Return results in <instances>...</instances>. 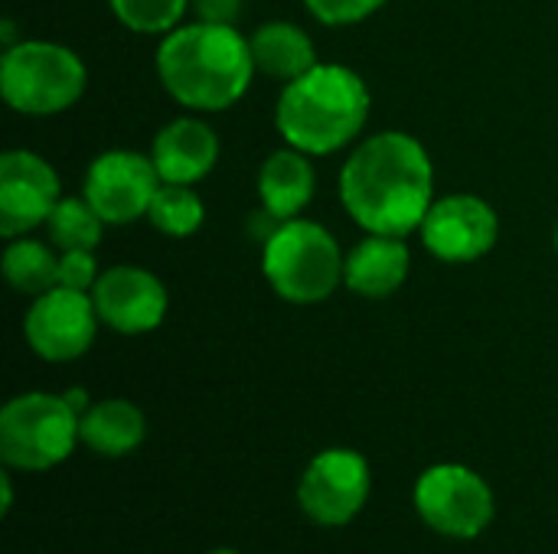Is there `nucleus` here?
<instances>
[{"label": "nucleus", "instance_id": "1", "mask_svg": "<svg viewBox=\"0 0 558 554\" xmlns=\"http://www.w3.org/2000/svg\"><path fill=\"white\" fill-rule=\"evenodd\" d=\"M337 196L363 232L409 238L435 202L432 153L409 131L369 134L343 160Z\"/></svg>", "mask_w": 558, "mask_h": 554}, {"label": "nucleus", "instance_id": "19", "mask_svg": "<svg viewBox=\"0 0 558 554\" xmlns=\"http://www.w3.org/2000/svg\"><path fill=\"white\" fill-rule=\"evenodd\" d=\"M7 284L23 297H39L59 284V248L49 238H10L0 258Z\"/></svg>", "mask_w": 558, "mask_h": 554}, {"label": "nucleus", "instance_id": "15", "mask_svg": "<svg viewBox=\"0 0 558 554\" xmlns=\"http://www.w3.org/2000/svg\"><path fill=\"white\" fill-rule=\"evenodd\" d=\"M412 271V248L396 235H369L347 251L343 287L366 300H386L402 291Z\"/></svg>", "mask_w": 558, "mask_h": 554}, {"label": "nucleus", "instance_id": "14", "mask_svg": "<svg viewBox=\"0 0 558 554\" xmlns=\"http://www.w3.org/2000/svg\"><path fill=\"white\" fill-rule=\"evenodd\" d=\"M147 153L163 183L196 186L216 170L222 144H219V134L213 131V124L203 121V114L190 111V114L167 121L154 134Z\"/></svg>", "mask_w": 558, "mask_h": 554}, {"label": "nucleus", "instance_id": "5", "mask_svg": "<svg viewBox=\"0 0 558 554\" xmlns=\"http://www.w3.org/2000/svg\"><path fill=\"white\" fill-rule=\"evenodd\" d=\"M88 69L82 56L52 39H20L0 56V95L26 118H52L82 101Z\"/></svg>", "mask_w": 558, "mask_h": 554}, {"label": "nucleus", "instance_id": "12", "mask_svg": "<svg viewBox=\"0 0 558 554\" xmlns=\"http://www.w3.org/2000/svg\"><path fill=\"white\" fill-rule=\"evenodd\" d=\"M59 199H62V180L46 157L26 147L3 150L0 157V235L7 242L43 229Z\"/></svg>", "mask_w": 558, "mask_h": 554}, {"label": "nucleus", "instance_id": "4", "mask_svg": "<svg viewBox=\"0 0 558 554\" xmlns=\"http://www.w3.org/2000/svg\"><path fill=\"white\" fill-rule=\"evenodd\" d=\"M347 251L337 235L314 219H288L262 245V274L268 287L294 304L314 307L330 300L343 287Z\"/></svg>", "mask_w": 558, "mask_h": 554}, {"label": "nucleus", "instance_id": "6", "mask_svg": "<svg viewBox=\"0 0 558 554\" xmlns=\"http://www.w3.org/2000/svg\"><path fill=\"white\" fill-rule=\"evenodd\" d=\"M78 411L52 392H23L0 408V460L7 470L46 473L65 464L78 438Z\"/></svg>", "mask_w": 558, "mask_h": 554}, {"label": "nucleus", "instance_id": "28", "mask_svg": "<svg viewBox=\"0 0 558 554\" xmlns=\"http://www.w3.org/2000/svg\"><path fill=\"white\" fill-rule=\"evenodd\" d=\"M209 554H242V552H235V549H216V552H209Z\"/></svg>", "mask_w": 558, "mask_h": 554}, {"label": "nucleus", "instance_id": "20", "mask_svg": "<svg viewBox=\"0 0 558 554\" xmlns=\"http://www.w3.org/2000/svg\"><path fill=\"white\" fill-rule=\"evenodd\" d=\"M43 229L59 251H95L105 235V222L85 196H62Z\"/></svg>", "mask_w": 558, "mask_h": 554}, {"label": "nucleus", "instance_id": "13", "mask_svg": "<svg viewBox=\"0 0 558 554\" xmlns=\"http://www.w3.org/2000/svg\"><path fill=\"white\" fill-rule=\"evenodd\" d=\"M92 300L101 327L121 336L154 333L170 310L167 284L141 264H111L92 287Z\"/></svg>", "mask_w": 558, "mask_h": 554}, {"label": "nucleus", "instance_id": "16", "mask_svg": "<svg viewBox=\"0 0 558 554\" xmlns=\"http://www.w3.org/2000/svg\"><path fill=\"white\" fill-rule=\"evenodd\" d=\"M317 196L314 157L298 147H278L258 167V202L275 219L288 222L307 212Z\"/></svg>", "mask_w": 558, "mask_h": 554}, {"label": "nucleus", "instance_id": "22", "mask_svg": "<svg viewBox=\"0 0 558 554\" xmlns=\"http://www.w3.org/2000/svg\"><path fill=\"white\" fill-rule=\"evenodd\" d=\"M193 0H108L114 20L137 36H167L183 23Z\"/></svg>", "mask_w": 558, "mask_h": 554}, {"label": "nucleus", "instance_id": "3", "mask_svg": "<svg viewBox=\"0 0 558 554\" xmlns=\"http://www.w3.org/2000/svg\"><path fill=\"white\" fill-rule=\"evenodd\" d=\"M373 95L366 78L340 62H317L281 85L275 101V131L288 147L330 157L347 150L366 131Z\"/></svg>", "mask_w": 558, "mask_h": 554}, {"label": "nucleus", "instance_id": "18", "mask_svg": "<svg viewBox=\"0 0 558 554\" xmlns=\"http://www.w3.org/2000/svg\"><path fill=\"white\" fill-rule=\"evenodd\" d=\"M248 46L255 56V69L275 82H294L298 75H304L307 69H314L320 62L314 36L291 20L262 23L248 36Z\"/></svg>", "mask_w": 558, "mask_h": 554}, {"label": "nucleus", "instance_id": "23", "mask_svg": "<svg viewBox=\"0 0 558 554\" xmlns=\"http://www.w3.org/2000/svg\"><path fill=\"white\" fill-rule=\"evenodd\" d=\"M304 10L324 26H356L379 13L389 0H301Z\"/></svg>", "mask_w": 558, "mask_h": 554}, {"label": "nucleus", "instance_id": "10", "mask_svg": "<svg viewBox=\"0 0 558 554\" xmlns=\"http://www.w3.org/2000/svg\"><path fill=\"white\" fill-rule=\"evenodd\" d=\"M98 310L88 291L56 284L29 300L23 317V340L43 362H75L98 336Z\"/></svg>", "mask_w": 558, "mask_h": 554}, {"label": "nucleus", "instance_id": "8", "mask_svg": "<svg viewBox=\"0 0 558 554\" xmlns=\"http://www.w3.org/2000/svg\"><path fill=\"white\" fill-rule=\"evenodd\" d=\"M369 490L373 473L366 457L350 447H327L304 467L298 480V506L314 526L343 529L363 513Z\"/></svg>", "mask_w": 558, "mask_h": 554}, {"label": "nucleus", "instance_id": "24", "mask_svg": "<svg viewBox=\"0 0 558 554\" xmlns=\"http://www.w3.org/2000/svg\"><path fill=\"white\" fill-rule=\"evenodd\" d=\"M101 268L95 251H59V284L72 291H88L98 284Z\"/></svg>", "mask_w": 558, "mask_h": 554}, {"label": "nucleus", "instance_id": "25", "mask_svg": "<svg viewBox=\"0 0 558 554\" xmlns=\"http://www.w3.org/2000/svg\"><path fill=\"white\" fill-rule=\"evenodd\" d=\"M190 13H193V20H203V23L235 26V20L242 13V0H193Z\"/></svg>", "mask_w": 558, "mask_h": 554}, {"label": "nucleus", "instance_id": "9", "mask_svg": "<svg viewBox=\"0 0 558 554\" xmlns=\"http://www.w3.org/2000/svg\"><path fill=\"white\" fill-rule=\"evenodd\" d=\"M160 183L163 180L150 153L111 147L88 163L82 196L92 202V209L101 216L105 225H131L147 219V209Z\"/></svg>", "mask_w": 558, "mask_h": 554}, {"label": "nucleus", "instance_id": "11", "mask_svg": "<svg viewBox=\"0 0 558 554\" xmlns=\"http://www.w3.org/2000/svg\"><path fill=\"white\" fill-rule=\"evenodd\" d=\"M418 238L425 251L445 264H474L500 242L497 209L474 193H448L432 202Z\"/></svg>", "mask_w": 558, "mask_h": 554}, {"label": "nucleus", "instance_id": "7", "mask_svg": "<svg viewBox=\"0 0 558 554\" xmlns=\"http://www.w3.org/2000/svg\"><path fill=\"white\" fill-rule=\"evenodd\" d=\"M412 503L418 519L432 532L458 542L481 539L497 516V500L490 483L464 464L428 467L415 480Z\"/></svg>", "mask_w": 558, "mask_h": 554}, {"label": "nucleus", "instance_id": "29", "mask_svg": "<svg viewBox=\"0 0 558 554\" xmlns=\"http://www.w3.org/2000/svg\"><path fill=\"white\" fill-rule=\"evenodd\" d=\"M553 245H556V255H558V225H556V235H553Z\"/></svg>", "mask_w": 558, "mask_h": 554}, {"label": "nucleus", "instance_id": "21", "mask_svg": "<svg viewBox=\"0 0 558 554\" xmlns=\"http://www.w3.org/2000/svg\"><path fill=\"white\" fill-rule=\"evenodd\" d=\"M147 222L167 238H193L206 222V202L193 186L160 183L147 209Z\"/></svg>", "mask_w": 558, "mask_h": 554}, {"label": "nucleus", "instance_id": "26", "mask_svg": "<svg viewBox=\"0 0 558 554\" xmlns=\"http://www.w3.org/2000/svg\"><path fill=\"white\" fill-rule=\"evenodd\" d=\"M62 398H65V402H69V405H72V408L78 411V418H82V415H85V411L92 408V402H88V392H85V389H69V392H65Z\"/></svg>", "mask_w": 558, "mask_h": 554}, {"label": "nucleus", "instance_id": "2", "mask_svg": "<svg viewBox=\"0 0 558 554\" xmlns=\"http://www.w3.org/2000/svg\"><path fill=\"white\" fill-rule=\"evenodd\" d=\"M154 65L163 91L193 114L235 108L258 75L248 36L235 26L203 20L180 23L160 36Z\"/></svg>", "mask_w": 558, "mask_h": 554}, {"label": "nucleus", "instance_id": "27", "mask_svg": "<svg viewBox=\"0 0 558 554\" xmlns=\"http://www.w3.org/2000/svg\"><path fill=\"white\" fill-rule=\"evenodd\" d=\"M0 493H3V516L13 509V483H10V470H3L0 477Z\"/></svg>", "mask_w": 558, "mask_h": 554}, {"label": "nucleus", "instance_id": "17", "mask_svg": "<svg viewBox=\"0 0 558 554\" xmlns=\"http://www.w3.org/2000/svg\"><path fill=\"white\" fill-rule=\"evenodd\" d=\"M82 444L98 457H128L134 454L147 438V418L144 411L128 398H101L92 402V408L78 421Z\"/></svg>", "mask_w": 558, "mask_h": 554}]
</instances>
